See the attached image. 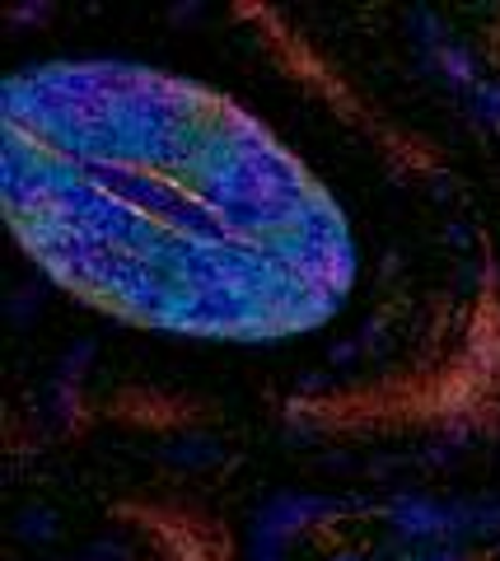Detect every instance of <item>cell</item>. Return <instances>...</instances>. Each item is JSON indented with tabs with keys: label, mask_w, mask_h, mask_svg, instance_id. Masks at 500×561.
<instances>
[{
	"label": "cell",
	"mask_w": 500,
	"mask_h": 561,
	"mask_svg": "<svg viewBox=\"0 0 500 561\" xmlns=\"http://www.w3.org/2000/svg\"><path fill=\"white\" fill-rule=\"evenodd\" d=\"M463 511V548L468 542H500V501H458Z\"/></svg>",
	"instance_id": "obj_5"
},
{
	"label": "cell",
	"mask_w": 500,
	"mask_h": 561,
	"mask_svg": "<svg viewBox=\"0 0 500 561\" xmlns=\"http://www.w3.org/2000/svg\"><path fill=\"white\" fill-rule=\"evenodd\" d=\"M384 524H388V538L411 542V548H426V542H463L458 501H435V496L398 491V496L384 505Z\"/></svg>",
	"instance_id": "obj_2"
},
{
	"label": "cell",
	"mask_w": 500,
	"mask_h": 561,
	"mask_svg": "<svg viewBox=\"0 0 500 561\" xmlns=\"http://www.w3.org/2000/svg\"><path fill=\"white\" fill-rule=\"evenodd\" d=\"M360 356V342H337L333 351H327V360H333V365H351Z\"/></svg>",
	"instance_id": "obj_9"
},
{
	"label": "cell",
	"mask_w": 500,
	"mask_h": 561,
	"mask_svg": "<svg viewBox=\"0 0 500 561\" xmlns=\"http://www.w3.org/2000/svg\"><path fill=\"white\" fill-rule=\"evenodd\" d=\"M0 192L51 286L197 342H290L347 309V210L244 103L117 57L0 84Z\"/></svg>",
	"instance_id": "obj_1"
},
{
	"label": "cell",
	"mask_w": 500,
	"mask_h": 561,
	"mask_svg": "<svg viewBox=\"0 0 500 561\" xmlns=\"http://www.w3.org/2000/svg\"><path fill=\"white\" fill-rule=\"evenodd\" d=\"M57 534H61V524H57L51 511H24L20 515V538L24 542H51Z\"/></svg>",
	"instance_id": "obj_7"
},
{
	"label": "cell",
	"mask_w": 500,
	"mask_h": 561,
	"mask_svg": "<svg viewBox=\"0 0 500 561\" xmlns=\"http://www.w3.org/2000/svg\"><path fill=\"white\" fill-rule=\"evenodd\" d=\"M323 561H374V557H365V552H351V548H337V552H327Z\"/></svg>",
	"instance_id": "obj_11"
},
{
	"label": "cell",
	"mask_w": 500,
	"mask_h": 561,
	"mask_svg": "<svg viewBox=\"0 0 500 561\" xmlns=\"http://www.w3.org/2000/svg\"><path fill=\"white\" fill-rule=\"evenodd\" d=\"M333 389V379H327L323 370H309L304 379H300V393H327Z\"/></svg>",
	"instance_id": "obj_10"
},
{
	"label": "cell",
	"mask_w": 500,
	"mask_h": 561,
	"mask_svg": "<svg viewBox=\"0 0 500 561\" xmlns=\"http://www.w3.org/2000/svg\"><path fill=\"white\" fill-rule=\"evenodd\" d=\"M421 61H426L430 76H435L440 84H450V90H454L458 99L468 94V90H477L481 80H487V70H481L477 51H473L468 43H458V38H450V43H440V47L421 51Z\"/></svg>",
	"instance_id": "obj_3"
},
{
	"label": "cell",
	"mask_w": 500,
	"mask_h": 561,
	"mask_svg": "<svg viewBox=\"0 0 500 561\" xmlns=\"http://www.w3.org/2000/svg\"><path fill=\"white\" fill-rule=\"evenodd\" d=\"M374 561H473L463 542H426V548H411V542L388 538L384 548L374 552Z\"/></svg>",
	"instance_id": "obj_4"
},
{
	"label": "cell",
	"mask_w": 500,
	"mask_h": 561,
	"mask_svg": "<svg viewBox=\"0 0 500 561\" xmlns=\"http://www.w3.org/2000/svg\"><path fill=\"white\" fill-rule=\"evenodd\" d=\"M463 108H468L473 127H481V131H500V80L487 76V80L477 84V90L463 94Z\"/></svg>",
	"instance_id": "obj_6"
},
{
	"label": "cell",
	"mask_w": 500,
	"mask_h": 561,
	"mask_svg": "<svg viewBox=\"0 0 500 561\" xmlns=\"http://www.w3.org/2000/svg\"><path fill=\"white\" fill-rule=\"evenodd\" d=\"M51 14V5H20V10H10V24H43Z\"/></svg>",
	"instance_id": "obj_8"
}]
</instances>
